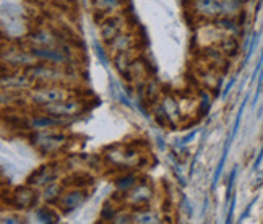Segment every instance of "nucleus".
I'll return each mask as SVG.
<instances>
[{"label": "nucleus", "instance_id": "nucleus-1", "mask_svg": "<svg viewBox=\"0 0 263 224\" xmlns=\"http://www.w3.org/2000/svg\"><path fill=\"white\" fill-rule=\"evenodd\" d=\"M25 73L33 80L34 85L68 83V81H72V77H73V73L68 72L67 67L52 65L46 62H37L31 67L25 68Z\"/></svg>", "mask_w": 263, "mask_h": 224}, {"label": "nucleus", "instance_id": "nucleus-2", "mask_svg": "<svg viewBox=\"0 0 263 224\" xmlns=\"http://www.w3.org/2000/svg\"><path fill=\"white\" fill-rule=\"evenodd\" d=\"M72 96V91H70L65 83H47V85H34L29 89V99L34 106H39L41 109L60 103V101H65Z\"/></svg>", "mask_w": 263, "mask_h": 224}, {"label": "nucleus", "instance_id": "nucleus-3", "mask_svg": "<svg viewBox=\"0 0 263 224\" xmlns=\"http://www.w3.org/2000/svg\"><path fill=\"white\" fill-rule=\"evenodd\" d=\"M67 135L62 134V132L39 130L31 137V143L43 155H52V153H59L67 145Z\"/></svg>", "mask_w": 263, "mask_h": 224}, {"label": "nucleus", "instance_id": "nucleus-4", "mask_svg": "<svg viewBox=\"0 0 263 224\" xmlns=\"http://www.w3.org/2000/svg\"><path fill=\"white\" fill-rule=\"evenodd\" d=\"M104 158L109 164H112L119 169H128V167L140 166L141 155L135 148L119 145V146H110L104 153Z\"/></svg>", "mask_w": 263, "mask_h": 224}, {"label": "nucleus", "instance_id": "nucleus-5", "mask_svg": "<svg viewBox=\"0 0 263 224\" xmlns=\"http://www.w3.org/2000/svg\"><path fill=\"white\" fill-rule=\"evenodd\" d=\"M2 60H4V65H8L10 68H16V70H25V68L39 62V60L33 55L31 50L22 49L18 46L4 47Z\"/></svg>", "mask_w": 263, "mask_h": 224}, {"label": "nucleus", "instance_id": "nucleus-6", "mask_svg": "<svg viewBox=\"0 0 263 224\" xmlns=\"http://www.w3.org/2000/svg\"><path fill=\"white\" fill-rule=\"evenodd\" d=\"M127 28V15L124 12H119L114 15L106 16L103 22L99 23V34L101 39L104 43H110L116 36H119L120 33H124Z\"/></svg>", "mask_w": 263, "mask_h": 224}, {"label": "nucleus", "instance_id": "nucleus-7", "mask_svg": "<svg viewBox=\"0 0 263 224\" xmlns=\"http://www.w3.org/2000/svg\"><path fill=\"white\" fill-rule=\"evenodd\" d=\"M44 112H47V114L54 116L60 120L65 119H72L75 116H80L83 112V104L82 101L78 99H73V98H68L65 101H60V103H55V104H50L47 107L43 109Z\"/></svg>", "mask_w": 263, "mask_h": 224}, {"label": "nucleus", "instance_id": "nucleus-8", "mask_svg": "<svg viewBox=\"0 0 263 224\" xmlns=\"http://www.w3.org/2000/svg\"><path fill=\"white\" fill-rule=\"evenodd\" d=\"M64 41L65 39L54 29H36L28 34V44L31 47H55Z\"/></svg>", "mask_w": 263, "mask_h": 224}, {"label": "nucleus", "instance_id": "nucleus-9", "mask_svg": "<svg viewBox=\"0 0 263 224\" xmlns=\"http://www.w3.org/2000/svg\"><path fill=\"white\" fill-rule=\"evenodd\" d=\"M2 88L7 91H22L26 88H33V80L25 73V70L12 68L8 70V73L4 70Z\"/></svg>", "mask_w": 263, "mask_h": 224}, {"label": "nucleus", "instance_id": "nucleus-10", "mask_svg": "<svg viewBox=\"0 0 263 224\" xmlns=\"http://www.w3.org/2000/svg\"><path fill=\"white\" fill-rule=\"evenodd\" d=\"M86 198H88L86 189L73 187L72 190H67L62 193V197H60L57 201V207L64 213H70V211L77 210L78 207H82Z\"/></svg>", "mask_w": 263, "mask_h": 224}, {"label": "nucleus", "instance_id": "nucleus-11", "mask_svg": "<svg viewBox=\"0 0 263 224\" xmlns=\"http://www.w3.org/2000/svg\"><path fill=\"white\" fill-rule=\"evenodd\" d=\"M151 198H153V190H151V187L146 182H141V184L135 185L132 190H128L125 195V201L134 208L146 207Z\"/></svg>", "mask_w": 263, "mask_h": 224}, {"label": "nucleus", "instance_id": "nucleus-12", "mask_svg": "<svg viewBox=\"0 0 263 224\" xmlns=\"http://www.w3.org/2000/svg\"><path fill=\"white\" fill-rule=\"evenodd\" d=\"M127 4V0H91V5L96 13V22L101 23L106 16L119 13Z\"/></svg>", "mask_w": 263, "mask_h": 224}, {"label": "nucleus", "instance_id": "nucleus-13", "mask_svg": "<svg viewBox=\"0 0 263 224\" xmlns=\"http://www.w3.org/2000/svg\"><path fill=\"white\" fill-rule=\"evenodd\" d=\"M192 10L203 20H215L221 16V0H192Z\"/></svg>", "mask_w": 263, "mask_h": 224}, {"label": "nucleus", "instance_id": "nucleus-14", "mask_svg": "<svg viewBox=\"0 0 263 224\" xmlns=\"http://www.w3.org/2000/svg\"><path fill=\"white\" fill-rule=\"evenodd\" d=\"M57 176H59L57 167H54V164H46L29 176L28 184L33 187H46L49 184H52V182H55Z\"/></svg>", "mask_w": 263, "mask_h": 224}, {"label": "nucleus", "instance_id": "nucleus-15", "mask_svg": "<svg viewBox=\"0 0 263 224\" xmlns=\"http://www.w3.org/2000/svg\"><path fill=\"white\" fill-rule=\"evenodd\" d=\"M36 200H37V195H36V190L33 189V185H26V187H18L13 195H12V203L13 207L20 208V210H26V208H31L36 205Z\"/></svg>", "mask_w": 263, "mask_h": 224}, {"label": "nucleus", "instance_id": "nucleus-16", "mask_svg": "<svg viewBox=\"0 0 263 224\" xmlns=\"http://www.w3.org/2000/svg\"><path fill=\"white\" fill-rule=\"evenodd\" d=\"M135 46H137V38L132 31L120 33L119 36H116L112 41H110V43H107V49H109L110 55L122 52V50H127V49H134Z\"/></svg>", "mask_w": 263, "mask_h": 224}, {"label": "nucleus", "instance_id": "nucleus-17", "mask_svg": "<svg viewBox=\"0 0 263 224\" xmlns=\"http://www.w3.org/2000/svg\"><path fill=\"white\" fill-rule=\"evenodd\" d=\"M64 124V120H60L54 116L47 114V112H44V114L41 116H33L31 119L28 120V128H31L34 132H39V130H52L55 127H60Z\"/></svg>", "mask_w": 263, "mask_h": 224}, {"label": "nucleus", "instance_id": "nucleus-18", "mask_svg": "<svg viewBox=\"0 0 263 224\" xmlns=\"http://www.w3.org/2000/svg\"><path fill=\"white\" fill-rule=\"evenodd\" d=\"M137 59H138V54H137V50L134 47V49H127V50H122V52L114 54L112 55V64H114L117 72L120 75H124Z\"/></svg>", "mask_w": 263, "mask_h": 224}, {"label": "nucleus", "instance_id": "nucleus-19", "mask_svg": "<svg viewBox=\"0 0 263 224\" xmlns=\"http://www.w3.org/2000/svg\"><path fill=\"white\" fill-rule=\"evenodd\" d=\"M159 96H161V86L158 85V81L155 78L146 80L143 86V101H146V104H156Z\"/></svg>", "mask_w": 263, "mask_h": 224}, {"label": "nucleus", "instance_id": "nucleus-20", "mask_svg": "<svg viewBox=\"0 0 263 224\" xmlns=\"http://www.w3.org/2000/svg\"><path fill=\"white\" fill-rule=\"evenodd\" d=\"M219 49L224 52L226 57H236L239 54V41L236 38V34H228L224 38H221L219 41Z\"/></svg>", "mask_w": 263, "mask_h": 224}, {"label": "nucleus", "instance_id": "nucleus-21", "mask_svg": "<svg viewBox=\"0 0 263 224\" xmlns=\"http://www.w3.org/2000/svg\"><path fill=\"white\" fill-rule=\"evenodd\" d=\"M213 26L216 29H221V31H226L229 34H237L240 25L236 22V18H231V16H218L213 20Z\"/></svg>", "mask_w": 263, "mask_h": 224}, {"label": "nucleus", "instance_id": "nucleus-22", "mask_svg": "<svg viewBox=\"0 0 263 224\" xmlns=\"http://www.w3.org/2000/svg\"><path fill=\"white\" fill-rule=\"evenodd\" d=\"M242 12L240 0H221V16L236 18Z\"/></svg>", "mask_w": 263, "mask_h": 224}, {"label": "nucleus", "instance_id": "nucleus-23", "mask_svg": "<svg viewBox=\"0 0 263 224\" xmlns=\"http://www.w3.org/2000/svg\"><path fill=\"white\" fill-rule=\"evenodd\" d=\"M137 185V176L135 174H124L116 179V189L117 193H124L127 195V192L132 190Z\"/></svg>", "mask_w": 263, "mask_h": 224}, {"label": "nucleus", "instance_id": "nucleus-24", "mask_svg": "<svg viewBox=\"0 0 263 224\" xmlns=\"http://www.w3.org/2000/svg\"><path fill=\"white\" fill-rule=\"evenodd\" d=\"M60 197H62V185H59L57 182H52V184L46 185V189L43 192V198L47 203H57Z\"/></svg>", "mask_w": 263, "mask_h": 224}, {"label": "nucleus", "instance_id": "nucleus-25", "mask_svg": "<svg viewBox=\"0 0 263 224\" xmlns=\"http://www.w3.org/2000/svg\"><path fill=\"white\" fill-rule=\"evenodd\" d=\"M163 106L167 112V116L173 122V125H176V120L179 119V107H177V101L173 98V96H166L163 99Z\"/></svg>", "mask_w": 263, "mask_h": 224}, {"label": "nucleus", "instance_id": "nucleus-26", "mask_svg": "<svg viewBox=\"0 0 263 224\" xmlns=\"http://www.w3.org/2000/svg\"><path fill=\"white\" fill-rule=\"evenodd\" d=\"M36 215H37V219L41 222H57L59 221V215L49 207H41L36 210Z\"/></svg>", "mask_w": 263, "mask_h": 224}, {"label": "nucleus", "instance_id": "nucleus-27", "mask_svg": "<svg viewBox=\"0 0 263 224\" xmlns=\"http://www.w3.org/2000/svg\"><path fill=\"white\" fill-rule=\"evenodd\" d=\"M134 221L135 222H141V224H149V222H159L158 216L155 215V213H151L148 208L145 210H140L137 211L134 215Z\"/></svg>", "mask_w": 263, "mask_h": 224}, {"label": "nucleus", "instance_id": "nucleus-28", "mask_svg": "<svg viewBox=\"0 0 263 224\" xmlns=\"http://www.w3.org/2000/svg\"><path fill=\"white\" fill-rule=\"evenodd\" d=\"M231 140H232V137H229L228 138V143H226V146H224V150H222V156H221V159H219V162H218V167H216V172H215V177H213V187L218 184V180H219V177H221V172H222V167H224V162H226V158H228V151H229V145H231Z\"/></svg>", "mask_w": 263, "mask_h": 224}, {"label": "nucleus", "instance_id": "nucleus-29", "mask_svg": "<svg viewBox=\"0 0 263 224\" xmlns=\"http://www.w3.org/2000/svg\"><path fill=\"white\" fill-rule=\"evenodd\" d=\"M114 218H116V211H114V208L110 207L109 203H106L104 208H103V211H101V219H103V221H110V222H112V221H114Z\"/></svg>", "mask_w": 263, "mask_h": 224}, {"label": "nucleus", "instance_id": "nucleus-30", "mask_svg": "<svg viewBox=\"0 0 263 224\" xmlns=\"http://www.w3.org/2000/svg\"><path fill=\"white\" fill-rule=\"evenodd\" d=\"M95 49H96V55H98V59L101 60V64L106 65V62H107V55H106V52H104V49L101 47L98 43L95 44Z\"/></svg>", "mask_w": 263, "mask_h": 224}, {"label": "nucleus", "instance_id": "nucleus-31", "mask_svg": "<svg viewBox=\"0 0 263 224\" xmlns=\"http://www.w3.org/2000/svg\"><path fill=\"white\" fill-rule=\"evenodd\" d=\"M134 221V216L132 215H116V218H114V221L112 222H132Z\"/></svg>", "mask_w": 263, "mask_h": 224}, {"label": "nucleus", "instance_id": "nucleus-32", "mask_svg": "<svg viewBox=\"0 0 263 224\" xmlns=\"http://www.w3.org/2000/svg\"><path fill=\"white\" fill-rule=\"evenodd\" d=\"M23 219L20 218V216H13V215H8V216H4L2 222H10V224H13V222H22Z\"/></svg>", "mask_w": 263, "mask_h": 224}, {"label": "nucleus", "instance_id": "nucleus-33", "mask_svg": "<svg viewBox=\"0 0 263 224\" xmlns=\"http://www.w3.org/2000/svg\"><path fill=\"white\" fill-rule=\"evenodd\" d=\"M236 174H237V169L234 167L231 171V177H229V185H228V198H229V193H231V189H232V184H234V179H236Z\"/></svg>", "mask_w": 263, "mask_h": 224}, {"label": "nucleus", "instance_id": "nucleus-34", "mask_svg": "<svg viewBox=\"0 0 263 224\" xmlns=\"http://www.w3.org/2000/svg\"><path fill=\"white\" fill-rule=\"evenodd\" d=\"M195 135H197V130H194V132H192V134H189L187 137H184V138H182V145L190 143V141L194 140V137H195Z\"/></svg>", "mask_w": 263, "mask_h": 224}, {"label": "nucleus", "instance_id": "nucleus-35", "mask_svg": "<svg viewBox=\"0 0 263 224\" xmlns=\"http://www.w3.org/2000/svg\"><path fill=\"white\" fill-rule=\"evenodd\" d=\"M234 81H236V78H232V80L229 81V83L226 85V88H224V96H226V95L229 93V91H231V88L234 86Z\"/></svg>", "mask_w": 263, "mask_h": 224}, {"label": "nucleus", "instance_id": "nucleus-36", "mask_svg": "<svg viewBox=\"0 0 263 224\" xmlns=\"http://www.w3.org/2000/svg\"><path fill=\"white\" fill-rule=\"evenodd\" d=\"M261 159H263V148H261V151H260V155H258V158L255 159V164H254V169H258V166H260V162H261Z\"/></svg>", "mask_w": 263, "mask_h": 224}]
</instances>
